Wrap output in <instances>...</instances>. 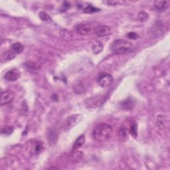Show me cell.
Masks as SVG:
<instances>
[{
  "mask_svg": "<svg viewBox=\"0 0 170 170\" xmlns=\"http://www.w3.org/2000/svg\"><path fill=\"white\" fill-rule=\"evenodd\" d=\"M113 127L107 124H100L96 126L93 132V136L98 141H104L111 137Z\"/></svg>",
  "mask_w": 170,
  "mask_h": 170,
  "instance_id": "1",
  "label": "cell"
},
{
  "mask_svg": "<svg viewBox=\"0 0 170 170\" xmlns=\"http://www.w3.org/2000/svg\"><path fill=\"white\" fill-rule=\"evenodd\" d=\"M132 49L133 45L130 42L124 39L116 40L111 45V50L114 54H127L132 51Z\"/></svg>",
  "mask_w": 170,
  "mask_h": 170,
  "instance_id": "2",
  "label": "cell"
},
{
  "mask_svg": "<svg viewBox=\"0 0 170 170\" xmlns=\"http://www.w3.org/2000/svg\"><path fill=\"white\" fill-rule=\"evenodd\" d=\"M114 81V77L108 73L102 74L98 78V83L100 87L107 88L110 87Z\"/></svg>",
  "mask_w": 170,
  "mask_h": 170,
  "instance_id": "3",
  "label": "cell"
},
{
  "mask_svg": "<svg viewBox=\"0 0 170 170\" xmlns=\"http://www.w3.org/2000/svg\"><path fill=\"white\" fill-rule=\"evenodd\" d=\"M94 33L97 35L98 37H103L108 36V35H111L112 30L110 27L107 25H98L95 27L94 29Z\"/></svg>",
  "mask_w": 170,
  "mask_h": 170,
  "instance_id": "4",
  "label": "cell"
},
{
  "mask_svg": "<svg viewBox=\"0 0 170 170\" xmlns=\"http://www.w3.org/2000/svg\"><path fill=\"white\" fill-rule=\"evenodd\" d=\"M76 30L78 32V33L80 35H88L92 33V32L93 31V27L90 23L80 24L76 27Z\"/></svg>",
  "mask_w": 170,
  "mask_h": 170,
  "instance_id": "5",
  "label": "cell"
},
{
  "mask_svg": "<svg viewBox=\"0 0 170 170\" xmlns=\"http://www.w3.org/2000/svg\"><path fill=\"white\" fill-rule=\"evenodd\" d=\"M15 98V94L11 90L2 92L1 96V105H5L11 103Z\"/></svg>",
  "mask_w": 170,
  "mask_h": 170,
  "instance_id": "6",
  "label": "cell"
},
{
  "mask_svg": "<svg viewBox=\"0 0 170 170\" xmlns=\"http://www.w3.org/2000/svg\"><path fill=\"white\" fill-rule=\"evenodd\" d=\"M20 72L17 69H13L9 70L5 74L4 78L7 81L9 82H14L19 79Z\"/></svg>",
  "mask_w": 170,
  "mask_h": 170,
  "instance_id": "7",
  "label": "cell"
},
{
  "mask_svg": "<svg viewBox=\"0 0 170 170\" xmlns=\"http://www.w3.org/2000/svg\"><path fill=\"white\" fill-rule=\"evenodd\" d=\"M154 8L158 11H165L167 9L169 6V1H155L154 3Z\"/></svg>",
  "mask_w": 170,
  "mask_h": 170,
  "instance_id": "8",
  "label": "cell"
},
{
  "mask_svg": "<svg viewBox=\"0 0 170 170\" xmlns=\"http://www.w3.org/2000/svg\"><path fill=\"white\" fill-rule=\"evenodd\" d=\"M71 160L74 163H79L83 158V153L82 151L79 150H73V152L71 154Z\"/></svg>",
  "mask_w": 170,
  "mask_h": 170,
  "instance_id": "9",
  "label": "cell"
},
{
  "mask_svg": "<svg viewBox=\"0 0 170 170\" xmlns=\"http://www.w3.org/2000/svg\"><path fill=\"white\" fill-rule=\"evenodd\" d=\"M25 66L26 69L28 71L31 73H37L38 70H39V67L36 63L33 62H27L25 64Z\"/></svg>",
  "mask_w": 170,
  "mask_h": 170,
  "instance_id": "10",
  "label": "cell"
},
{
  "mask_svg": "<svg viewBox=\"0 0 170 170\" xmlns=\"http://www.w3.org/2000/svg\"><path fill=\"white\" fill-rule=\"evenodd\" d=\"M134 102L132 100V99H131L130 98L126 99V100H124L122 103H121V107L122 108L126 110H132L134 106Z\"/></svg>",
  "mask_w": 170,
  "mask_h": 170,
  "instance_id": "11",
  "label": "cell"
},
{
  "mask_svg": "<svg viewBox=\"0 0 170 170\" xmlns=\"http://www.w3.org/2000/svg\"><path fill=\"white\" fill-rule=\"evenodd\" d=\"M103 44L102 43V42L99 41H94L93 43V45H92V50L95 54H99L103 50Z\"/></svg>",
  "mask_w": 170,
  "mask_h": 170,
  "instance_id": "12",
  "label": "cell"
},
{
  "mask_svg": "<svg viewBox=\"0 0 170 170\" xmlns=\"http://www.w3.org/2000/svg\"><path fill=\"white\" fill-rule=\"evenodd\" d=\"M85 142V136L84 135H81L79 137L77 138V139L76 141H74V143L73 144V150H76L79 149L80 148L82 147L83 146V144Z\"/></svg>",
  "mask_w": 170,
  "mask_h": 170,
  "instance_id": "13",
  "label": "cell"
},
{
  "mask_svg": "<svg viewBox=\"0 0 170 170\" xmlns=\"http://www.w3.org/2000/svg\"><path fill=\"white\" fill-rule=\"evenodd\" d=\"M12 51L14 53H17V54H19V53H21L23 52L24 49V46L23 44L20 43V42H15V43H13L12 45Z\"/></svg>",
  "mask_w": 170,
  "mask_h": 170,
  "instance_id": "14",
  "label": "cell"
},
{
  "mask_svg": "<svg viewBox=\"0 0 170 170\" xmlns=\"http://www.w3.org/2000/svg\"><path fill=\"white\" fill-rule=\"evenodd\" d=\"M15 56V53L13 51H8L3 53L2 55V58L4 60L5 62L11 61V60L13 59Z\"/></svg>",
  "mask_w": 170,
  "mask_h": 170,
  "instance_id": "15",
  "label": "cell"
},
{
  "mask_svg": "<svg viewBox=\"0 0 170 170\" xmlns=\"http://www.w3.org/2000/svg\"><path fill=\"white\" fill-rule=\"evenodd\" d=\"M129 132L131 135L134 138H136L138 135V128H137V124L135 122H132L130 126V130Z\"/></svg>",
  "mask_w": 170,
  "mask_h": 170,
  "instance_id": "16",
  "label": "cell"
},
{
  "mask_svg": "<svg viewBox=\"0 0 170 170\" xmlns=\"http://www.w3.org/2000/svg\"><path fill=\"white\" fill-rule=\"evenodd\" d=\"M13 130H14V129L12 126H6L4 127H2L1 130V132L3 136H8L12 134Z\"/></svg>",
  "mask_w": 170,
  "mask_h": 170,
  "instance_id": "17",
  "label": "cell"
},
{
  "mask_svg": "<svg viewBox=\"0 0 170 170\" xmlns=\"http://www.w3.org/2000/svg\"><path fill=\"white\" fill-rule=\"evenodd\" d=\"M149 17H150L149 14L145 12H140L138 15V19L141 22H145L149 19Z\"/></svg>",
  "mask_w": 170,
  "mask_h": 170,
  "instance_id": "18",
  "label": "cell"
},
{
  "mask_svg": "<svg viewBox=\"0 0 170 170\" xmlns=\"http://www.w3.org/2000/svg\"><path fill=\"white\" fill-rule=\"evenodd\" d=\"M118 135H119V138L120 140H125L127 138V135L126 128H125L124 127H120V129L118 132Z\"/></svg>",
  "mask_w": 170,
  "mask_h": 170,
  "instance_id": "19",
  "label": "cell"
},
{
  "mask_svg": "<svg viewBox=\"0 0 170 170\" xmlns=\"http://www.w3.org/2000/svg\"><path fill=\"white\" fill-rule=\"evenodd\" d=\"M100 10V9L95 8V7L93 6L92 5H89L87 6L86 8L84 9V12L86 13H93L95 12H98Z\"/></svg>",
  "mask_w": 170,
  "mask_h": 170,
  "instance_id": "20",
  "label": "cell"
},
{
  "mask_svg": "<svg viewBox=\"0 0 170 170\" xmlns=\"http://www.w3.org/2000/svg\"><path fill=\"white\" fill-rule=\"evenodd\" d=\"M39 17L41 20L44 21H47V22H48V21H51V18L50 16L45 12H41L39 13Z\"/></svg>",
  "mask_w": 170,
  "mask_h": 170,
  "instance_id": "21",
  "label": "cell"
},
{
  "mask_svg": "<svg viewBox=\"0 0 170 170\" xmlns=\"http://www.w3.org/2000/svg\"><path fill=\"white\" fill-rule=\"evenodd\" d=\"M42 149H43V145H42V143L40 142V141H38L37 144L35 145V152H36L37 154L40 153V152L42 150Z\"/></svg>",
  "mask_w": 170,
  "mask_h": 170,
  "instance_id": "22",
  "label": "cell"
},
{
  "mask_svg": "<svg viewBox=\"0 0 170 170\" xmlns=\"http://www.w3.org/2000/svg\"><path fill=\"white\" fill-rule=\"evenodd\" d=\"M158 123L159 126L161 127H164L165 126V118L164 116L159 115L158 116Z\"/></svg>",
  "mask_w": 170,
  "mask_h": 170,
  "instance_id": "23",
  "label": "cell"
},
{
  "mask_svg": "<svg viewBox=\"0 0 170 170\" xmlns=\"http://www.w3.org/2000/svg\"><path fill=\"white\" fill-rule=\"evenodd\" d=\"M126 36L128 37L130 39H137L139 38V35H138L136 33H134V32H130V33H127L126 35Z\"/></svg>",
  "mask_w": 170,
  "mask_h": 170,
  "instance_id": "24",
  "label": "cell"
},
{
  "mask_svg": "<svg viewBox=\"0 0 170 170\" xmlns=\"http://www.w3.org/2000/svg\"><path fill=\"white\" fill-rule=\"evenodd\" d=\"M61 33H63V35H61V37H63V38H66V37H72V35L70 34V31H61Z\"/></svg>",
  "mask_w": 170,
  "mask_h": 170,
  "instance_id": "25",
  "label": "cell"
},
{
  "mask_svg": "<svg viewBox=\"0 0 170 170\" xmlns=\"http://www.w3.org/2000/svg\"><path fill=\"white\" fill-rule=\"evenodd\" d=\"M118 2L116 1H107L106 2V3H107V4L110 5H115L116 4H118Z\"/></svg>",
  "mask_w": 170,
  "mask_h": 170,
  "instance_id": "26",
  "label": "cell"
}]
</instances>
